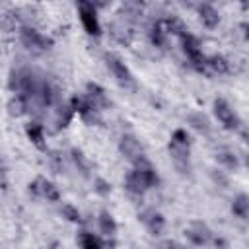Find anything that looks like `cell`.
I'll return each mask as SVG.
<instances>
[{
	"label": "cell",
	"mask_w": 249,
	"mask_h": 249,
	"mask_svg": "<svg viewBox=\"0 0 249 249\" xmlns=\"http://www.w3.org/2000/svg\"><path fill=\"white\" fill-rule=\"evenodd\" d=\"M148 35H150V41H152V45H156V47H163V45H165L167 33H165V29H163L161 21H156V23L150 27Z\"/></svg>",
	"instance_id": "obj_23"
},
{
	"label": "cell",
	"mask_w": 249,
	"mask_h": 249,
	"mask_svg": "<svg viewBox=\"0 0 249 249\" xmlns=\"http://www.w3.org/2000/svg\"><path fill=\"white\" fill-rule=\"evenodd\" d=\"M27 107H29V99H27V97H23V95H19V93H14V95H12V99L8 101L10 115H14V117L23 115V113L27 111Z\"/></svg>",
	"instance_id": "obj_22"
},
{
	"label": "cell",
	"mask_w": 249,
	"mask_h": 249,
	"mask_svg": "<svg viewBox=\"0 0 249 249\" xmlns=\"http://www.w3.org/2000/svg\"><path fill=\"white\" fill-rule=\"evenodd\" d=\"M161 25H163V29H165V33L167 35H177V37H183L189 29H187V25L179 19V18H175V16H171V18H165V19H161Z\"/></svg>",
	"instance_id": "obj_18"
},
{
	"label": "cell",
	"mask_w": 249,
	"mask_h": 249,
	"mask_svg": "<svg viewBox=\"0 0 249 249\" xmlns=\"http://www.w3.org/2000/svg\"><path fill=\"white\" fill-rule=\"evenodd\" d=\"M206 66L210 72H216V74H228L230 72V62L226 56L222 54H212L206 58Z\"/></svg>",
	"instance_id": "obj_21"
},
{
	"label": "cell",
	"mask_w": 249,
	"mask_h": 249,
	"mask_svg": "<svg viewBox=\"0 0 249 249\" xmlns=\"http://www.w3.org/2000/svg\"><path fill=\"white\" fill-rule=\"evenodd\" d=\"M161 249H187V247L181 245V243H177V241H165Z\"/></svg>",
	"instance_id": "obj_30"
},
{
	"label": "cell",
	"mask_w": 249,
	"mask_h": 249,
	"mask_svg": "<svg viewBox=\"0 0 249 249\" xmlns=\"http://www.w3.org/2000/svg\"><path fill=\"white\" fill-rule=\"evenodd\" d=\"M124 189L132 195V196H142L148 191V185L142 181V177L136 173V169H130L124 177Z\"/></svg>",
	"instance_id": "obj_12"
},
{
	"label": "cell",
	"mask_w": 249,
	"mask_h": 249,
	"mask_svg": "<svg viewBox=\"0 0 249 249\" xmlns=\"http://www.w3.org/2000/svg\"><path fill=\"white\" fill-rule=\"evenodd\" d=\"M74 115H76V111L72 109L70 101L68 103H60L58 109H56V119H54L56 121V128H66L72 123Z\"/></svg>",
	"instance_id": "obj_16"
},
{
	"label": "cell",
	"mask_w": 249,
	"mask_h": 249,
	"mask_svg": "<svg viewBox=\"0 0 249 249\" xmlns=\"http://www.w3.org/2000/svg\"><path fill=\"white\" fill-rule=\"evenodd\" d=\"M243 35H245V39L249 41V23H243Z\"/></svg>",
	"instance_id": "obj_31"
},
{
	"label": "cell",
	"mask_w": 249,
	"mask_h": 249,
	"mask_svg": "<svg viewBox=\"0 0 249 249\" xmlns=\"http://www.w3.org/2000/svg\"><path fill=\"white\" fill-rule=\"evenodd\" d=\"M37 97H39V101H41V105H45V107H51V105H54L56 103V89L49 84V82H41V86H39V91H37Z\"/></svg>",
	"instance_id": "obj_20"
},
{
	"label": "cell",
	"mask_w": 249,
	"mask_h": 249,
	"mask_svg": "<svg viewBox=\"0 0 249 249\" xmlns=\"http://www.w3.org/2000/svg\"><path fill=\"white\" fill-rule=\"evenodd\" d=\"M93 185H95V193H99V195H103V196L111 193V183L105 181V179H101V177H97V179L93 181Z\"/></svg>",
	"instance_id": "obj_27"
},
{
	"label": "cell",
	"mask_w": 249,
	"mask_h": 249,
	"mask_svg": "<svg viewBox=\"0 0 249 249\" xmlns=\"http://www.w3.org/2000/svg\"><path fill=\"white\" fill-rule=\"evenodd\" d=\"M78 16H80L82 27L86 29L88 35H93V37L101 35V23H99L97 10H95L93 2H88V0L78 2Z\"/></svg>",
	"instance_id": "obj_1"
},
{
	"label": "cell",
	"mask_w": 249,
	"mask_h": 249,
	"mask_svg": "<svg viewBox=\"0 0 249 249\" xmlns=\"http://www.w3.org/2000/svg\"><path fill=\"white\" fill-rule=\"evenodd\" d=\"M97 224H99V231L107 237H113L117 233V222L115 218L111 216V212L107 210H101L99 212V218H97Z\"/></svg>",
	"instance_id": "obj_15"
},
{
	"label": "cell",
	"mask_w": 249,
	"mask_h": 249,
	"mask_svg": "<svg viewBox=\"0 0 249 249\" xmlns=\"http://www.w3.org/2000/svg\"><path fill=\"white\" fill-rule=\"evenodd\" d=\"M119 150H121V154H123L126 160H130L132 163H136V161H140L142 158H146L142 144H140L134 136H130V134L121 136V140H119Z\"/></svg>",
	"instance_id": "obj_7"
},
{
	"label": "cell",
	"mask_w": 249,
	"mask_h": 249,
	"mask_svg": "<svg viewBox=\"0 0 249 249\" xmlns=\"http://www.w3.org/2000/svg\"><path fill=\"white\" fill-rule=\"evenodd\" d=\"M191 121L195 123V128H196V130L208 132V121H206L202 115H195V117H191Z\"/></svg>",
	"instance_id": "obj_29"
},
{
	"label": "cell",
	"mask_w": 249,
	"mask_h": 249,
	"mask_svg": "<svg viewBox=\"0 0 249 249\" xmlns=\"http://www.w3.org/2000/svg\"><path fill=\"white\" fill-rule=\"evenodd\" d=\"M216 158H218V161H220V163H224V165H226V167H230V169L237 167V158H235V154H231V152H228V150L220 152Z\"/></svg>",
	"instance_id": "obj_25"
},
{
	"label": "cell",
	"mask_w": 249,
	"mask_h": 249,
	"mask_svg": "<svg viewBox=\"0 0 249 249\" xmlns=\"http://www.w3.org/2000/svg\"><path fill=\"white\" fill-rule=\"evenodd\" d=\"M185 235H187V239L193 243V245H206V243H210L212 239H214V233H212V230L204 224V222H200V220H193V222H189V226L185 228Z\"/></svg>",
	"instance_id": "obj_4"
},
{
	"label": "cell",
	"mask_w": 249,
	"mask_h": 249,
	"mask_svg": "<svg viewBox=\"0 0 249 249\" xmlns=\"http://www.w3.org/2000/svg\"><path fill=\"white\" fill-rule=\"evenodd\" d=\"M19 39H21L23 47L33 51V53H45L53 47V41L49 37H45L43 33H39L37 29H33V27H23L19 31Z\"/></svg>",
	"instance_id": "obj_3"
},
{
	"label": "cell",
	"mask_w": 249,
	"mask_h": 249,
	"mask_svg": "<svg viewBox=\"0 0 249 249\" xmlns=\"http://www.w3.org/2000/svg\"><path fill=\"white\" fill-rule=\"evenodd\" d=\"M196 14H198L202 25L208 27V29H214V27L220 23V14H218V10H216L214 6H210V4H198V6H196Z\"/></svg>",
	"instance_id": "obj_11"
},
{
	"label": "cell",
	"mask_w": 249,
	"mask_h": 249,
	"mask_svg": "<svg viewBox=\"0 0 249 249\" xmlns=\"http://www.w3.org/2000/svg\"><path fill=\"white\" fill-rule=\"evenodd\" d=\"M247 163H249V158H247Z\"/></svg>",
	"instance_id": "obj_33"
},
{
	"label": "cell",
	"mask_w": 249,
	"mask_h": 249,
	"mask_svg": "<svg viewBox=\"0 0 249 249\" xmlns=\"http://www.w3.org/2000/svg\"><path fill=\"white\" fill-rule=\"evenodd\" d=\"M169 154H171V158H173V161L179 169L189 167V154H191L189 146H181V144H175V142L169 140Z\"/></svg>",
	"instance_id": "obj_13"
},
{
	"label": "cell",
	"mask_w": 249,
	"mask_h": 249,
	"mask_svg": "<svg viewBox=\"0 0 249 249\" xmlns=\"http://www.w3.org/2000/svg\"><path fill=\"white\" fill-rule=\"evenodd\" d=\"M105 64H107V68L111 70V74L115 76V80H117L121 86H132V84H134V78H132L128 66H126L119 56L107 54V56H105Z\"/></svg>",
	"instance_id": "obj_6"
},
{
	"label": "cell",
	"mask_w": 249,
	"mask_h": 249,
	"mask_svg": "<svg viewBox=\"0 0 249 249\" xmlns=\"http://www.w3.org/2000/svg\"><path fill=\"white\" fill-rule=\"evenodd\" d=\"M29 193L33 196H41V198H47L51 202H58L60 200V193L56 189V185L45 177H37L29 183Z\"/></svg>",
	"instance_id": "obj_5"
},
{
	"label": "cell",
	"mask_w": 249,
	"mask_h": 249,
	"mask_svg": "<svg viewBox=\"0 0 249 249\" xmlns=\"http://www.w3.org/2000/svg\"><path fill=\"white\" fill-rule=\"evenodd\" d=\"M78 245L82 249H105L101 237L91 233V231H80L78 233Z\"/></svg>",
	"instance_id": "obj_19"
},
{
	"label": "cell",
	"mask_w": 249,
	"mask_h": 249,
	"mask_svg": "<svg viewBox=\"0 0 249 249\" xmlns=\"http://www.w3.org/2000/svg\"><path fill=\"white\" fill-rule=\"evenodd\" d=\"M49 249H58V247H56V245H53V247H49Z\"/></svg>",
	"instance_id": "obj_32"
},
{
	"label": "cell",
	"mask_w": 249,
	"mask_h": 249,
	"mask_svg": "<svg viewBox=\"0 0 249 249\" xmlns=\"http://www.w3.org/2000/svg\"><path fill=\"white\" fill-rule=\"evenodd\" d=\"M72 160H74L76 167H80L82 171H86V169H88V163H86V160H84V154H82L80 150H72Z\"/></svg>",
	"instance_id": "obj_28"
},
{
	"label": "cell",
	"mask_w": 249,
	"mask_h": 249,
	"mask_svg": "<svg viewBox=\"0 0 249 249\" xmlns=\"http://www.w3.org/2000/svg\"><path fill=\"white\" fill-rule=\"evenodd\" d=\"M231 212L237 216V218H249V195L245 193H239L233 196L231 200Z\"/></svg>",
	"instance_id": "obj_17"
},
{
	"label": "cell",
	"mask_w": 249,
	"mask_h": 249,
	"mask_svg": "<svg viewBox=\"0 0 249 249\" xmlns=\"http://www.w3.org/2000/svg\"><path fill=\"white\" fill-rule=\"evenodd\" d=\"M171 142L181 144V146H191V142H189V132H187L185 128H175L173 134H171Z\"/></svg>",
	"instance_id": "obj_26"
},
{
	"label": "cell",
	"mask_w": 249,
	"mask_h": 249,
	"mask_svg": "<svg viewBox=\"0 0 249 249\" xmlns=\"http://www.w3.org/2000/svg\"><path fill=\"white\" fill-rule=\"evenodd\" d=\"M138 220L146 226V230L152 233V235H160L165 228V218L161 212H158L156 208H146L138 214Z\"/></svg>",
	"instance_id": "obj_8"
},
{
	"label": "cell",
	"mask_w": 249,
	"mask_h": 249,
	"mask_svg": "<svg viewBox=\"0 0 249 249\" xmlns=\"http://www.w3.org/2000/svg\"><path fill=\"white\" fill-rule=\"evenodd\" d=\"M25 136H27V140L33 144V146H37V148H45V128L39 124V123H35V121H31V123H27L25 124Z\"/></svg>",
	"instance_id": "obj_14"
},
{
	"label": "cell",
	"mask_w": 249,
	"mask_h": 249,
	"mask_svg": "<svg viewBox=\"0 0 249 249\" xmlns=\"http://www.w3.org/2000/svg\"><path fill=\"white\" fill-rule=\"evenodd\" d=\"M132 169H136V173L142 177V181L148 185V189H152V187H156V185L160 183V175H158V171H156V167L152 165V161H150V160L142 158L140 161H136V163H134V167H132Z\"/></svg>",
	"instance_id": "obj_10"
},
{
	"label": "cell",
	"mask_w": 249,
	"mask_h": 249,
	"mask_svg": "<svg viewBox=\"0 0 249 249\" xmlns=\"http://www.w3.org/2000/svg\"><path fill=\"white\" fill-rule=\"evenodd\" d=\"M212 109H214V117L218 119V123H220L224 128H228V130L239 128V117H237V113L233 111V107H231L226 99H222V97L214 99Z\"/></svg>",
	"instance_id": "obj_2"
},
{
	"label": "cell",
	"mask_w": 249,
	"mask_h": 249,
	"mask_svg": "<svg viewBox=\"0 0 249 249\" xmlns=\"http://www.w3.org/2000/svg\"><path fill=\"white\" fill-rule=\"evenodd\" d=\"M60 212H62V216L68 220V222H74V224H80L82 222V214H80V210L74 206V204H62V208H60Z\"/></svg>",
	"instance_id": "obj_24"
},
{
	"label": "cell",
	"mask_w": 249,
	"mask_h": 249,
	"mask_svg": "<svg viewBox=\"0 0 249 249\" xmlns=\"http://www.w3.org/2000/svg\"><path fill=\"white\" fill-rule=\"evenodd\" d=\"M86 99L97 109V111H103L107 105H109V99H107V93L105 89L95 84V82H88L86 84Z\"/></svg>",
	"instance_id": "obj_9"
}]
</instances>
